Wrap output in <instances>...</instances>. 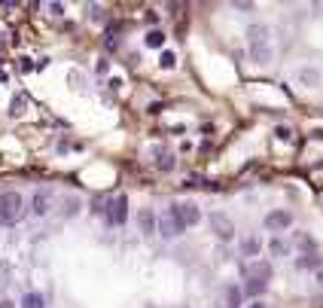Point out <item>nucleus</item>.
<instances>
[{"instance_id":"f257e3e1","label":"nucleus","mask_w":323,"mask_h":308,"mask_svg":"<svg viewBox=\"0 0 323 308\" xmlns=\"http://www.w3.org/2000/svg\"><path fill=\"white\" fill-rule=\"evenodd\" d=\"M25 217V198L19 192H0V226H15Z\"/></svg>"},{"instance_id":"f03ea898","label":"nucleus","mask_w":323,"mask_h":308,"mask_svg":"<svg viewBox=\"0 0 323 308\" xmlns=\"http://www.w3.org/2000/svg\"><path fill=\"white\" fill-rule=\"evenodd\" d=\"M168 214H171L183 229H189V226H195V223H202V211H199V205H195V202H177V205H171Z\"/></svg>"},{"instance_id":"7ed1b4c3","label":"nucleus","mask_w":323,"mask_h":308,"mask_svg":"<svg viewBox=\"0 0 323 308\" xmlns=\"http://www.w3.org/2000/svg\"><path fill=\"white\" fill-rule=\"evenodd\" d=\"M207 226H210V232L217 235L220 241H232V238H235V223H232L226 214H210Z\"/></svg>"},{"instance_id":"20e7f679","label":"nucleus","mask_w":323,"mask_h":308,"mask_svg":"<svg viewBox=\"0 0 323 308\" xmlns=\"http://www.w3.org/2000/svg\"><path fill=\"white\" fill-rule=\"evenodd\" d=\"M104 214H107V223H110V226H122L125 220H128V198H125V195H116L113 202L107 205Z\"/></svg>"},{"instance_id":"39448f33","label":"nucleus","mask_w":323,"mask_h":308,"mask_svg":"<svg viewBox=\"0 0 323 308\" xmlns=\"http://www.w3.org/2000/svg\"><path fill=\"white\" fill-rule=\"evenodd\" d=\"M293 226V214L290 211H272V214H265V229L268 232H283V229H290Z\"/></svg>"},{"instance_id":"423d86ee","label":"nucleus","mask_w":323,"mask_h":308,"mask_svg":"<svg viewBox=\"0 0 323 308\" xmlns=\"http://www.w3.org/2000/svg\"><path fill=\"white\" fill-rule=\"evenodd\" d=\"M156 232L162 235V238H177V235L186 232V229H183L180 223H177L171 214H165V217H159V229H156Z\"/></svg>"},{"instance_id":"0eeeda50","label":"nucleus","mask_w":323,"mask_h":308,"mask_svg":"<svg viewBox=\"0 0 323 308\" xmlns=\"http://www.w3.org/2000/svg\"><path fill=\"white\" fill-rule=\"evenodd\" d=\"M49 205H52V192H49V189L34 192V198H31V214H34V217H43V214H49Z\"/></svg>"},{"instance_id":"6e6552de","label":"nucleus","mask_w":323,"mask_h":308,"mask_svg":"<svg viewBox=\"0 0 323 308\" xmlns=\"http://www.w3.org/2000/svg\"><path fill=\"white\" fill-rule=\"evenodd\" d=\"M250 58L256 64H272V58H275L272 43H250Z\"/></svg>"},{"instance_id":"1a4fd4ad","label":"nucleus","mask_w":323,"mask_h":308,"mask_svg":"<svg viewBox=\"0 0 323 308\" xmlns=\"http://www.w3.org/2000/svg\"><path fill=\"white\" fill-rule=\"evenodd\" d=\"M296 80H299L302 86H308V88H317L320 80H323V74H320L317 67H299V70H296Z\"/></svg>"},{"instance_id":"9d476101","label":"nucleus","mask_w":323,"mask_h":308,"mask_svg":"<svg viewBox=\"0 0 323 308\" xmlns=\"http://www.w3.org/2000/svg\"><path fill=\"white\" fill-rule=\"evenodd\" d=\"M244 278H259V281L268 284V278H272V263H265V260L259 263V260H256L253 265H247V268H244Z\"/></svg>"},{"instance_id":"9b49d317","label":"nucleus","mask_w":323,"mask_h":308,"mask_svg":"<svg viewBox=\"0 0 323 308\" xmlns=\"http://www.w3.org/2000/svg\"><path fill=\"white\" fill-rule=\"evenodd\" d=\"M137 223H140V232H143V235H156V229H159V217H156L153 211H140Z\"/></svg>"},{"instance_id":"f8f14e48","label":"nucleus","mask_w":323,"mask_h":308,"mask_svg":"<svg viewBox=\"0 0 323 308\" xmlns=\"http://www.w3.org/2000/svg\"><path fill=\"white\" fill-rule=\"evenodd\" d=\"M259 253H262V241H259V238H244V241H241V257L259 260Z\"/></svg>"},{"instance_id":"ddd939ff","label":"nucleus","mask_w":323,"mask_h":308,"mask_svg":"<svg viewBox=\"0 0 323 308\" xmlns=\"http://www.w3.org/2000/svg\"><path fill=\"white\" fill-rule=\"evenodd\" d=\"M247 37H250V43H268V25H250Z\"/></svg>"},{"instance_id":"4468645a","label":"nucleus","mask_w":323,"mask_h":308,"mask_svg":"<svg viewBox=\"0 0 323 308\" xmlns=\"http://www.w3.org/2000/svg\"><path fill=\"white\" fill-rule=\"evenodd\" d=\"M265 281H259V278H247V284H244V293L247 296H259V293H265Z\"/></svg>"},{"instance_id":"2eb2a0df","label":"nucleus","mask_w":323,"mask_h":308,"mask_svg":"<svg viewBox=\"0 0 323 308\" xmlns=\"http://www.w3.org/2000/svg\"><path fill=\"white\" fill-rule=\"evenodd\" d=\"M241 299H244V293L238 287H226V308H241Z\"/></svg>"},{"instance_id":"dca6fc26","label":"nucleus","mask_w":323,"mask_h":308,"mask_svg":"<svg viewBox=\"0 0 323 308\" xmlns=\"http://www.w3.org/2000/svg\"><path fill=\"white\" fill-rule=\"evenodd\" d=\"M25 104H28L25 95H15V98L9 101V116H22V113H25Z\"/></svg>"},{"instance_id":"f3484780","label":"nucleus","mask_w":323,"mask_h":308,"mask_svg":"<svg viewBox=\"0 0 323 308\" xmlns=\"http://www.w3.org/2000/svg\"><path fill=\"white\" fill-rule=\"evenodd\" d=\"M19 308H43V296L40 293H25V299H22Z\"/></svg>"},{"instance_id":"a211bd4d","label":"nucleus","mask_w":323,"mask_h":308,"mask_svg":"<svg viewBox=\"0 0 323 308\" xmlns=\"http://www.w3.org/2000/svg\"><path fill=\"white\" fill-rule=\"evenodd\" d=\"M147 46L150 49H162V46H165V34H162V31H150L147 34Z\"/></svg>"},{"instance_id":"6ab92c4d","label":"nucleus","mask_w":323,"mask_h":308,"mask_svg":"<svg viewBox=\"0 0 323 308\" xmlns=\"http://www.w3.org/2000/svg\"><path fill=\"white\" fill-rule=\"evenodd\" d=\"M156 165H159L162 171H171V168H174V156H171V153H156Z\"/></svg>"},{"instance_id":"aec40b11","label":"nucleus","mask_w":323,"mask_h":308,"mask_svg":"<svg viewBox=\"0 0 323 308\" xmlns=\"http://www.w3.org/2000/svg\"><path fill=\"white\" fill-rule=\"evenodd\" d=\"M268 247H272V253H275V257H290V244H286V241H281V238H275V241L268 244Z\"/></svg>"},{"instance_id":"412c9836","label":"nucleus","mask_w":323,"mask_h":308,"mask_svg":"<svg viewBox=\"0 0 323 308\" xmlns=\"http://www.w3.org/2000/svg\"><path fill=\"white\" fill-rule=\"evenodd\" d=\"M159 64L168 70V67H174V64H177V55H174L171 49H165V52H162V58H159Z\"/></svg>"},{"instance_id":"4be33fe9","label":"nucleus","mask_w":323,"mask_h":308,"mask_svg":"<svg viewBox=\"0 0 323 308\" xmlns=\"http://www.w3.org/2000/svg\"><path fill=\"white\" fill-rule=\"evenodd\" d=\"M296 265L299 268H317L320 265V257H302V260H296Z\"/></svg>"},{"instance_id":"5701e85b","label":"nucleus","mask_w":323,"mask_h":308,"mask_svg":"<svg viewBox=\"0 0 323 308\" xmlns=\"http://www.w3.org/2000/svg\"><path fill=\"white\" fill-rule=\"evenodd\" d=\"M275 137H278V140H293V129H286V125H278V129H275Z\"/></svg>"},{"instance_id":"b1692460","label":"nucleus","mask_w":323,"mask_h":308,"mask_svg":"<svg viewBox=\"0 0 323 308\" xmlns=\"http://www.w3.org/2000/svg\"><path fill=\"white\" fill-rule=\"evenodd\" d=\"M77 211H80V202H77V198H67V211H64V214H67V217H74Z\"/></svg>"},{"instance_id":"393cba45","label":"nucleus","mask_w":323,"mask_h":308,"mask_svg":"<svg viewBox=\"0 0 323 308\" xmlns=\"http://www.w3.org/2000/svg\"><path fill=\"white\" fill-rule=\"evenodd\" d=\"M104 211H107V208H104V198L98 195L95 202H92V214H104Z\"/></svg>"},{"instance_id":"a878e982","label":"nucleus","mask_w":323,"mask_h":308,"mask_svg":"<svg viewBox=\"0 0 323 308\" xmlns=\"http://www.w3.org/2000/svg\"><path fill=\"white\" fill-rule=\"evenodd\" d=\"M49 9H52V15H64V6L61 3H49Z\"/></svg>"},{"instance_id":"bb28decb","label":"nucleus","mask_w":323,"mask_h":308,"mask_svg":"<svg viewBox=\"0 0 323 308\" xmlns=\"http://www.w3.org/2000/svg\"><path fill=\"white\" fill-rule=\"evenodd\" d=\"M308 134H311V137H314V140H323V129H311V132H308Z\"/></svg>"},{"instance_id":"cd10ccee","label":"nucleus","mask_w":323,"mask_h":308,"mask_svg":"<svg viewBox=\"0 0 323 308\" xmlns=\"http://www.w3.org/2000/svg\"><path fill=\"white\" fill-rule=\"evenodd\" d=\"M0 308H15V302L12 299H3V302H0Z\"/></svg>"},{"instance_id":"c85d7f7f","label":"nucleus","mask_w":323,"mask_h":308,"mask_svg":"<svg viewBox=\"0 0 323 308\" xmlns=\"http://www.w3.org/2000/svg\"><path fill=\"white\" fill-rule=\"evenodd\" d=\"M317 284H320V287H323V268H320V271H317Z\"/></svg>"},{"instance_id":"c756f323","label":"nucleus","mask_w":323,"mask_h":308,"mask_svg":"<svg viewBox=\"0 0 323 308\" xmlns=\"http://www.w3.org/2000/svg\"><path fill=\"white\" fill-rule=\"evenodd\" d=\"M250 308H265V305H262V302H253V305H250Z\"/></svg>"}]
</instances>
